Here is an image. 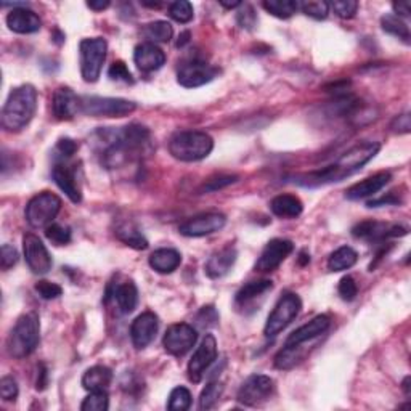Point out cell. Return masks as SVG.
<instances>
[{"instance_id":"obj_1","label":"cell","mask_w":411,"mask_h":411,"mask_svg":"<svg viewBox=\"0 0 411 411\" xmlns=\"http://www.w3.org/2000/svg\"><path fill=\"white\" fill-rule=\"evenodd\" d=\"M95 137L101 162L110 169L142 158L151 143V134L142 124H130L121 129L105 127L98 130Z\"/></svg>"},{"instance_id":"obj_2","label":"cell","mask_w":411,"mask_h":411,"mask_svg":"<svg viewBox=\"0 0 411 411\" xmlns=\"http://www.w3.org/2000/svg\"><path fill=\"white\" fill-rule=\"evenodd\" d=\"M379 149L381 145L376 142L358 143L347 149L334 164L325 167V169L321 171H314L308 172V174L294 177L292 182L301 186H308V188H315V186L340 182L350 175H353L355 172H358L363 166L368 164V162L379 153Z\"/></svg>"},{"instance_id":"obj_3","label":"cell","mask_w":411,"mask_h":411,"mask_svg":"<svg viewBox=\"0 0 411 411\" xmlns=\"http://www.w3.org/2000/svg\"><path fill=\"white\" fill-rule=\"evenodd\" d=\"M37 110V90L31 84H23L8 93L2 108V127L8 132H20L31 123Z\"/></svg>"},{"instance_id":"obj_4","label":"cell","mask_w":411,"mask_h":411,"mask_svg":"<svg viewBox=\"0 0 411 411\" xmlns=\"http://www.w3.org/2000/svg\"><path fill=\"white\" fill-rule=\"evenodd\" d=\"M214 149V140L201 130H180L169 140V153L182 162L203 161Z\"/></svg>"},{"instance_id":"obj_5","label":"cell","mask_w":411,"mask_h":411,"mask_svg":"<svg viewBox=\"0 0 411 411\" xmlns=\"http://www.w3.org/2000/svg\"><path fill=\"white\" fill-rule=\"evenodd\" d=\"M40 340V323L36 314H25L18 319L7 339V350L13 358L21 360L34 352Z\"/></svg>"},{"instance_id":"obj_6","label":"cell","mask_w":411,"mask_h":411,"mask_svg":"<svg viewBox=\"0 0 411 411\" xmlns=\"http://www.w3.org/2000/svg\"><path fill=\"white\" fill-rule=\"evenodd\" d=\"M106 51H108V42L103 37H90L81 42L79 57H81V76L84 81L88 84L98 81L106 60Z\"/></svg>"},{"instance_id":"obj_7","label":"cell","mask_w":411,"mask_h":411,"mask_svg":"<svg viewBox=\"0 0 411 411\" xmlns=\"http://www.w3.org/2000/svg\"><path fill=\"white\" fill-rule=\"evenodd\" d=\"M62 211V199L50 191H42L26 204L25 217L32 228H47Z\"/></svg>"},{"instance_id":"obj_8","label":"cell","mask_w":411,"mask_h":411,"mask_svg":"<svg viewBox=\"0 0 411 411\" xmlns=\"http://www.w3.org/2000/svg\"><path fill=\"white\" fill-rule=\"evenodd\" d=\"M135 110L137 105L125 98L81 97V113L92 118H124Z\"/></svg>"},{"instance_id":"obj_9","label":"cell","mask_w":411,"mask_h":411,"mask_svg":"<svg viewBox=\"0 0 411 411\" xmlns=\"http://www.w3.org/2000/svg\"><path fill=\"white\" fill-rule=\"evenodd\" d=\"M302 308V301L297 294L294 292H286L279 297L277 306L273 307L272 314L269 315L267 323H265L264 334L267 338H275L282 331L286 328L288 325H291L296 316L299 315Z\"/></svg>"},{"instance_id":"obj_10","label":"cell","mask_w":411,"mask_h":411,"mask_svg":"<svg viewBox=\"0 0 411 411\" xmlns=\"http://www.w3.org/2000/svg\"><path fill=\"white\" fill-rule=\"evenodd\" d=\"M275 392V381L265 375H252L238 390V401L246 406H257L267 401Z\"/></svg>"},{"instance_id":"obj_11","label":"cell","mask_w":411,"mask_h":411,"mask_svg":"<svg viewBox=\"0 0 411 411\" xmlns=\"http://www.w3.org/2000/svg\"><path fill=\"white\" fill-rule=\"evenodd\" d=\"M196 340H198V329L195 326L188 323H175L166 331L162 345L167 353L174 355V357H184L195 347Z\"/></svg>"},{"instance_id":"obj_12","label":"cell","mask_w":411,"mask_h":411,"mask_svg":"<svg viewBox=\"0 0 411 411\" xmlns=\"http://www.w3.org/2000/svg\"><path fill=\"white\" fill-rule=\"evenodd\" d=\"M227 223V217L221 212H204L188 219L179 227L180 235L188 238H201L221 232Z\"/></svg>"},{"instance_id":"obj_13","label":"cell","mask_w":411,"mask_h":411,"mask_svg":"<svg viewBox=\"0 0 411 411\" xmlns=\"http://www.w3.org/2000/svg\"><path fill=\"white\" fill-rule=\"evenodd\" d=\"M219 69L212 64L201 62V60H191L180 66L177 73V81L185 88H196L206 86L217 77Z\"/></svg>"},{"instance_id":"obj_14","label":"cell","mask_w":411,"mask_h":411,"mask_svg":"<svg viewBox=\"0 0 411 411\" xmlns=\"http://www.w3.org/2000/svg\"><path fill=\"white\" fill-rule=\"evenodd\" d=\"M216 358H217V340L212 334H206L203 342H201L199 347L196 349L193 357H191V360L188 362L186 371H188L190 381L196 382V384L201 382L206 370L216 362Z\"/></svg>"},{"instance_id":"obj_15","label":"cell","mask_w":411,"mask_h":411,"mask_svg":"<svg viewBox=\"0 0 411 411\" xmlns=\"http://www.w3.org/2000/svg\"><path fill=\"white\" fill-rule=\"evenodd\" d=\"M23 251H25V259L27 267L31 269L32 273L45 275L51 270V257L49 254L44 242L40 241L39 236L26 233L23 236Z\"/></svg>"},{"instance_id":"obj_16","label":"cell","mask_w":411,"mask_h":411,"mask_svg":"<svg viewBox=\"0 0 411 411\" xmlns=\"http://www.w3.org/2000/svg\"><path fill=\"white\" fill-rule=\"evenodd\" d=\"M294 251V242L289 240H282V238H275V240L269 241L267 246L264 247L262 254L256 262V272L269 273L277 270L282 265L286 257Z\"/></svg>"},{"instance_id":"obj_17","label":"cell","mask_w":411,"mask_h":411,"mask_svg":"<svg viewBox=\"0 0 411 411\" xmlns=\"http://www.w3.org/2000/svg\"><path fill=\"white\" fill-rule=\"evenodd\" d=\"M408 230L400 225H390V223L363 221L352 228V235L358 240L366 241H384L387 238L405 236Z\"/></svg>"},{"instance_id":"obj_18","label":"cell","mask_w":411,"mask_h":411,"mask_svg":"<svg viewBox=\"0 0 411 411\" xmlns=\"http://www.w3.org/2000/svg\"><path fill=\"white\" fill-rule=\"evenodd\" d=\"M160 328V320L153 312H143L132 321L130 326V339L135 349L142 350L153 342Z\"/></svg>"},{"instance_id":"obj_19","label":"cell","mask_w":411,"mask_h":411,"mask_svg":"<svg viewBox=\"0 0 411 411\" xmlns=\"http://www.w3.org/2000/svg\"><path fill=\"white\" fill-rule=\"evenodd\" d=\"M51 111L58 121H71L81 113V97H77L69 87H60L51 98Z\"/></svg>"},{"instance_id":"obj_20","label":"cell","mask_w":411,"mask_h":411,"mask_svg":"<svg viewBox=\"0 0 411 411\" xmlns=\"http://www.w3.org/2000/svg\"><path fill=\"white\" fill-rule=\"evenodd\" d=\"M134 62L140 71L153 73L164 66L166 53L156 44L143 42V44L135 47Z\"/></svg>"},{"instance_id":"obj_21","label":"cell","mask_w":411,"mask_h":411,"mask_svg":"<svg viewBox=\"0 0 411 411\" xmlns=\"http://www.w3.org/2000/svg\"><path fill=\"white\" fill-rule=\"evenodd\" d=\"M108 299H113L121 314H132L138 303V289L135 286V283L130 282V279L124 283H118L114 284V286L108 288L106 301H108Z\"/></svg>"},{"instance_id":"obj_22","label":"cell","mask_w":411,"mask_h":411,"mask_svg":"<svg viewBox=\"0 0 411 411\" xmlns=\"http://www.w3.org/2000/svg\"><path fill=\"white\" fill-rule=\"evenodd\" d=\"M8 29L16 34H32L42 27V20L36 12L27 7H18L7 15Z\"/></svg>"},{"instance_id":"obj_23","label":"cell","mask_w":411,"mask_h":411,"mask_svg":"<svg viewBox=\"0 0 411 411\" xmlns=\"http://www.w3.org/2000/svg\"><path fill=\"white\" fill-rule=\"evenodd\" d=\"M236 257H238V252L233 246H225L222 247V249L216 251L211 257H209L208 262H206V267H204L206 275L212 279L223 278L228 272H230L233 265H235Z\"/></svg>"},{"instance_id":"obj_24","label":"cell","mask_w":411,"mask_h":411,"mask_svg":"<svg viewBox=\"0 0 411 411\" xmlns=\"http://www.w3.org/2000/svg\"><path fill=\"white\" fill-rule=\"evenodd\" d=\"M392 179L390 172H377V174L368 177V179L358 182L347 188L345 191V198L350 201H360L370 198V196L376 195L377 191H381L384 186L389 184Z\"/></svg>"},{"instance_id":"obj_25","label":"cell","mask_w":411,"mask_h":411,"mask_svg":"<svg viewBox=\"0 0 411 411\" xmlns=\"http://www.w3.org/2000/svg\"><path fill=\"white\" fill-rule=\"evenodd\" d=\"M331 326V319L328 315H319L314 320H310L308 323L302 325L301 328H297L294 333L288 336L284 345H296V344H306L308 340L320 338L321 334H325Z\"/></svg>"},{"instance_id":"obj_26","label":"cell","mask_w":411,"mask_h":411,"mask_svg":"<svg viewBox=\"0 0 411 411\" xmlns=\"http://www.w3.org/2000/svg\"><path fill=\"white\" fill-rule=\"evenodd\" d=\"M51 177H53L55 184L68 196L71 203H81L82 193L76 182V171H74V167L66 164H57L53 167V171H51Z\"/></svg>"},{"instance_id":"obj_27","label":"cell","mask_w":411,"mask_h":411,"mask_svg":"<svg viewBox=\"0 0 411 411\" xmlns=\"http://www.w3.org/2000/svg\"><path fill=\"white\" fill-rule=\"evenodd\" d=\"M148 262L154 272L167 275L179 269V265L182 264V254L177 249H172V247H161V249H156L149 256Z\"/></svg>"},{"instance_id":"obj_28","label":"cell","mask_w":411,"mask_h":411,"mask_svg":"<svg viewBox=\"0 0 411 411\" xmlns=\"http://www.w3.org/2000/svg\"><path fill=\"white\" fill-rule=\"evenodd\" d=\"M270 211L279 219H296L302 214V201L294 195H278L270 201Z\"/></svg>"},{"instance_id":"obj_29","label":"cell","mask_w":411,"mask_h":411,"mask_svg":"<svg viewBox=\"0 0 411 411\" xmlns=\"http://www.w3.org/2000/svg\"><path fill=\"white\" fill-rule=\"evenodd\" d=\"M111 382H113V371L103 365L88 368L82 376V387L88 392L106 390Z\"/></svg>"},{"instance_id":"obj_30","label":"cell","mask_w":411,"mask_h":411,"mask_svg":"<svg viewBox=\"0 0 411 411\" xmlns=\"http://www.w3.org/2000/svg\"><path fill=\"white\" fill-rule=\"evenodd\" d=\"M273 288V283L270 279H256V282H249L242 286L240 291L236 292L235 302L238 307L245 308L256 301V299L262 297L265 292H269Z\"/></svg>"},{"instance_id":"obj_31","label":"cell","mask_w":411,"mask_h":411,"mask_svg":"<svg viewBox=\"0 0 411 411\" xmlns=\"http://www.w3.org/2000/svg\"><path fill=\"white\" fill-rule=\"evenodd\" d=\"M306 353L307 350L302 349V344L284 345L277 353V357H275V366H277L278 370H291V368L302 362Z\"/></svg>"},{"instance_id":"obj_32","label":"cell","mask_w":411,"mask_h":411,"mask_svg":"<svg viewBox=\"0 0 411 411\" xmlns=\"http://www.w3.org/2000/svg\"><path fill=\"white\" fill-rule=\"evenodd\" d=\"M358 260L357 251L350 246H342L336 249L328 259V269L331 272H344V270L352 269Z\"/></svg>"},{"instance_id":"obj_33","label":"cell","mask_w":411,"mask_h":411,"mask_svg":"<svg viewBox=\"0 0 411 411\" xmlns=\"http://www.w3.org/2000/svg\"><path fill=\"white\" fill-rule=\"evenodd\" d=\"M116 236H118L124 245L134 247V249L143 251L148 247V240L142 235V232H140L134 223H123V225H119L116 228Z\"/></svg>"},{"instance_id":"obj_34","label":"cell","mask_w":411,"mask_h":411,"mask_svg":"<svg viewBox=\"0 0 411 411\" xmlns=\"http://www.w3.org/2000/svg\"><path fill=\"white\" fill-rule=\"evenodd\" d=\"M143 34L151 44L156 42H171L174 37V27L169 21H153L143 27Z\"/></svg>"},{"instance_id":"obj_35","label":"cell","mask_w":411,"mask_h":411,"mask_svg":"<svg viewBox=\"0 0 411 411\" xmlns=\"http://www.w3.org/2000/svg\"><path fill=\"white\" fill-rule=\"evenodd\" d=\"M381 26L387 34L399 37L400 40H403L405 44H410V29L406 26V23L401 18L395 16L394 13H387L381 18Z\"/></svg>"},{"instance_id":"obj_36","label":"cell","mask_w":411,"mask_h":411,"mask_svg":"<svg viewBox=\"0 0 411 411\" xmlns=\"http://www.w3.org/2000/svg\"><path fill=\"white\" fill-rule=\"evenodd\" d=\"M262 7L270 15L279 18V20H288L297 12L299 3L294 0H265Z\"/></svg>"},{"instance_id":"obj_37","label":"cell","mask_w":411,"mask_h":411,"mask_svg":"<svg viewBox=\"0 0 411 411\" xmlns=\"http://www.w3.org/2000/svg\"><path fill=\"white\" fill-rule=\"evenodd\" d=\"M223 394V384L221 381H212L204 387L199 395V410H211L221 400Z\"/></svg>"},{"instance_id":"obj_38","label":"cell","mask_w":411,"mask_h":411,"mask_svg":"<svg viewBox=\"0 0 411 411\" xmlns=\"http://www.w3.org/2000/svg\"><path fill=\"white\" fill-rule=\"evenodd\" d=\"M191 401H193V397H191V392L186 389V387H175L174 390L171 392L169 395V401H167V410L171 411H186L191 406Z\"/></svg>"},{"instance_id":"obj_39","label":"cell","mask_w":411,"mask_h":411,"mask_svg":"<svg viewBox=\"0 0 411 411\" xmlns=\"http://www.w3.org/2000/svg\"><path fill=\"white\" fill-rule=\"evenodd\" d=\"M110 408V397L106 390H93L84 399L82 411H106Z\"/></svg>"},{"instance_id":"obj_40","label":"cell","mask_w":411,"mask_h":411,"mask_svg":"<svg viewBox=\"0 0 411 411\" xmlns=\"http://www.w3.org/2000/svg\"><path fill=\"white\" fill-rule=\"evenodd\" d=\"M169 16L177 23L186 25V23H190L195 16L193 5H191L190 2H186V0H177V2L169 5Z\"/></svg>"},{"instance_id":"obj_41","label":"cell","mask_w":411,"mask_h":411,"mask_svg":"<svg viewBox=\"0 0 411 411\" xmlns=\"http://www.w3.org/2000/svg\"><path fill=\"white\" fill-rule=\"evenodd\" d=\"M45 236L55 246H64L71 242V230L68 227L60 225V223H50L45 228Z\"/></svg>"},{"instance_id":"obj_42","label":"cell","mask_w":411,"mask_h":411,"mask_svg":"<svg viewBox=\"0 0 411 411\" xmlns=\"http://www.w3.org/2000/svg\"><path fill=\"white\" fill-rule=\"evenodd\" d=\"M299 7L302 8V12L307 16L314 18V20H325L329 13V3L325 0H310V2L299 3Z\"/></svg>"},{"instance_id":"obj_43","label":"cell","mask_w":411,"mask_h":411,"mask_svg":"<svg viewBox=\"0 0 411 411\" xmlns=\"http://www.w3.org/2000/svg\"><path fill=\"white\" fill-rule=\"evenodd\" d=\"M219 323V314L214 306H206L201 308L195 319L196 329H209Z\"/></svg>"},{"instance_id":"obj_44","label":"cell","mask_w":411,"mask_h":411,"mask_svg":"<svg viewBox=\"0 0 411 411\" xmlns=\"http://www.w3.org/2000/svg\"><path fill=\"white\" fill-rule=\"evenodd\" d=\"M329 8H333L336 15L342 20H350L357 15L358 2H355V0H336V2L329 3Z\"/></svg>"},{"instance_id":"obj_45","label":"cell","mask_w":411,"mask_h":411,"mask_svg":"<svg viewBox=\"0 0 411 411\" xmlns=\"http://www.w3.org/2000/svg\"><path fill=\"white\" fill-rule=\"evenodd\" d=\"M235 182H238V175H216L201 186L199 193H212V191L225 188V186L235 184Z\"/></svg>"},{"instance_id":"obj_46","label":"cell","mask_w":411,"mask_h":411,"mask_svg":"<svg viewBox=\"0 0 411 411\" xmlns=\"http://www.w3.org/2000/svg\"><path fill=\"white\" fill-rule=\"evenodd\" d=\"M36 291L42 299L45 301H51V299H57L63 294V288L57 283L47 282V279H42V282L36 283Z\"/></svg>"},{"instance_id":"obj_47","label":"cell","mask_w":411,"mask_h":411,"mask_svg":"<svg viewBox=\"0 0 411 411\" xmlns=\"http://www.w3.org/2000/svg\"><path fill=\"white\" fill-rule=\"evenodd\" d=\"M108 76L113 81H119V82H125V84H134V76L132 73L129 71L127 64L124 62H116L110 66L108 69Z\"/></svg>"},{"instance_id":"obj_48","label":"cell","mask_w":411,"mask_h":411,"mask_svg":"<svg viewBox=\"0 0 411 411\" xmlns=\"http://www.w3.org/2000/svg\"><path fill=\"white\" fill-rule=\"evenodd\" d=\"M18 382L13 376H3L0 379V397L5 401H15L18 397Z\"/></svg>"},{"instance_id":"obj_49","label":"cell","mask_w":411,"mask_h":411,"mask_svg":"<svg viewBox=\"0 0 411 411\" xmlns=\"http://www.w3.org/2000/svg\"><path fill=\"white\" fill-rule=\"evenodd\" d=\"M338 292L342 301H347V302L353 301L358 294V286H357V283H355V279L352 277H349V275L347 277H344L339 282Z\"/></svg>"},{"instance_id":"obj_50","label":"cell","mask_w":411,"mask_h":411,"mask_svg":"<svg viewBox=\"0 0 411 411\" xmlns=\"http://www.w3.org/2000/svg\"><path fill=\"white\" fill-rule=\"evenodd\" d=\"M236 21L242 29H252L257 23V13L251 5H241V10L236 15Z\"/></svg>"},{"instance_id":"obj_51","label":"cell","mask_w":411,"mask_h":411,"mask_svg":"<svg viewBox=\"0 0 411 411\" xmlns=\"http://www.w3.org/2000/svg\"><path fill=\"white\" fill-rule=\"evenodd\" d=\"M18 259V251L15 249V246L12 245H3L2 251H0V264H2V270H8L12 267H15Z\"/></svg>"},{"instance_id":"obj_52","label":"cell","mask_w":411,"mask_h":411,"mask_svg":"<svg viewBox=\"0 0 411 411\" xmlns=\"http://www.w3.org/2000/svg\"><path fill=\"white\" fill-rule=\"evenodd\" d=\"M79 145L74 142L71 138H62L57 143V148H55V153H57V158L60 160H69L73 158V154L77 151Z\"/></svg>"},{"instance_id":"obj_53","label":"cell","mask_w":411,"mask_h":411,"mask_svg":"<svg viewBox=\"0 0 411 411\" xmlns=\"http://www.w3.org/2000/svg\"><path fill=\"white\" fill-rule=\"evenodd\" d=\"M390 130L395 134H408L411 130V118L410 113H403L395 116L394 121L390 123Z\"/></svg>"},{"instance_id":"obj_54","label":"cell","mask_w":411,"mask_h":411,"mask_svg":"<svg viewBox=\"0 0 411 411\" xmlns=\"http://www.w3.org/2000/svg\"><path fill=\"white\" fill-rule=\"evenodd\" d=\"M390 204H401V198H399V196L395 195V191H390V193L382 196V198L368 201L366 206L368 208H381V206H390Z\"/></svg>"},{"instance_id":"obj_55","label":"cell","mask_w":411,"mask_h":411,"mask_svg":"<svg viewBox=\"0 0 411 411\" xmlns=\"http://www.w3.org/2000/svg\"><path fill=\"white\" fill-rule=\"evenodd\" d=\"M47 384H49V371L44 365L37 366V381H36V389L44 390Z\"/></svg>"},{"instance_id":"obj_56","label":"cell","mask_w":411,"mask_h":411,"mask_svg":"<svg viewBox=\"0 0 411 411\" xmlns=\"http://www.w3.org/2000/svg\"><path fill=\"white\" fill-rule=\"evenodd\" d=\"M392 8H394V15L399 18H408L410 16V3L408 2H399V3H392Z\"/></svg>"},{"instance_id":"obj_57","label":"cell","mask_w":411,"mask_h":411,"mask_svg":"<svg viewBox=\"0 0 411 411\" xmlns=\"http://www.w3.org/2000/svg\"><path fill=\"white\" fill-rule=\"evenodd\" d=\"M87 7L90 10L103 12L110 7V0H90V2H87Z\"/></svg>"},{"instance_id":"obj_58","label":"cell","mask_w":411,"mask_h":411,"mask_svg":"<svg viewBox=\"0 0 411 411\" xmlns=\"http://www.w3.org/2000/svg\"><path fill=\"white\" fill-rule=\"evenodd\" d=\"M221 5L223 8H227V10H233V8L241 7L242 3L240 2V0H233V2H227V0H221Z\"/></svg>"},{"instance_id":"obj_59","label":"cell","mask_w":411,"mask_h":411,"mask_svg":"<svg viewBox=\"0 0 411 411\" xmlns=\"http://www.w3.org/2000/svg\"><path fill=\"white\" fill-rule=\"evenodd\" d=\"M410 381H411V377H410V376H406L405 379H403V382H401V389H403V392H405V395H406V397H410V395H411V390H410Z\"/></svg>"},{"instance_id":"obj_60","label":"cell","mask_w":411,"mask_h":411,"mask_svg":"<svg viewBox=\"0 0 411 411\" xmlns=\"http://www.w3.org/2000/svg\"><path fill=\"white\" fill-rule=\"evenodd\" d=\"M188 37H190V32L188 31H185L184 34H182L180 37H179V42H177V47H184L185 44H188Z\"/></svg>"},{"instance_id":"obj_61","label":"cell","mask_w":411,"mask_h":411,"mask_svg":"<svg viewBox=\"0 0 411 411\" xmlns=\"http://www.w3.org/2000/svg\"><path fill=\"white\" fill-rule=\"evenodd\" d=\"M308 262H310V256H308L306 251H302L301 254H299V264H301V265H307Z\"/></svg>"},{"instance_id":"obj_62","label":"cell","mask_w":411,"mask_h":411,"mask_svg":"<svg viewBox=\"0 0 411 411\" xmlns=\"http://www.w3.org/2000/svg\"><path fill=\"white\" fill-rule=\"evenodd\" d=\"M145 7H149V8H160L161 7V2H142Z\"/></svg>"}]
</instances>
